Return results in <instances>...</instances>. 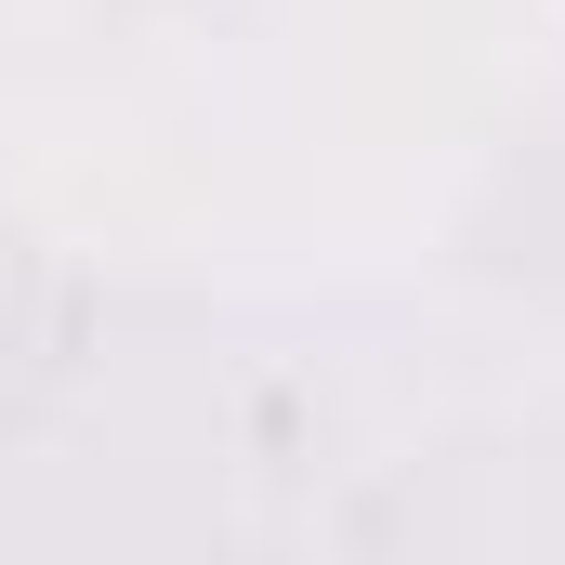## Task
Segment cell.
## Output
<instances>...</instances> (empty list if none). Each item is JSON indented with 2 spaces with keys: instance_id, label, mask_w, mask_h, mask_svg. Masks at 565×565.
Instances as JSON below:
<instances>
[]
</instances>
